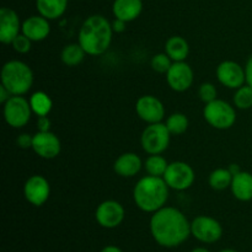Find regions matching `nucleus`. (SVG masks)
Segmentation results:
<instances>
[{
  "mask_svg": "<svg viewBox=\"0 0 252 252\" xmlns=\"http://www.w3.org/2000/svg\"><path fill=\"white\" fill-rule=\"evenodd\" d=\"M203 117L211 127L216 129H229L236 122L235 108L224 100L212 101L206 103L203 108Z\"/></svg>",
  "mask_w": 252,
  "mask_h": 252,
  "instance_id": "obj_5",
  "label": "nucleus"
},
{
  "mask_svg": "<svg viewBox=\"0 0 252 252\" xmlns=\"http://www.w3.org/2000/svg\"><path fill=\"white\" fill-rule=\"evenodd\" d=\"M30 105H31L32 112L36 116H48L53 107L52 98L43 91H36L30 97Z\"/></svg>",
  "mask_w": 252,
  "mask_h": 252,
  "instance_id": "obj_23",
  "label": "nucleus"
},
{
  "mask_svg": "<svg viewBox=\"0 0 252 252\" xmlns=\"http://www.w3.org/2000/svg\"><path fill=\"white\" fill-rule=\"evenodd\" d=\"M37 128L38 132H49L51 129V120L47 116H41L37 120Z\"/></svg>",
  "mask_w": 252,
  "mask_h": 252,
  "instance_id": "obj_33",
  "label": "nucleus"
},
{
  "mask_svg": "<svg viewBox=\"0 0 252 252\" xmlns=\"http://www.w3.org/2000/svg\"><path fill=\"white\" fill-rule=\"evenodd\" d=\"M1 85L14 96H22L33 85V71L22 61H9L1 68Z\"/></svg>",
  "mask_w": 252,
  "mask_h": 252,
  "instance_id": "obj_4",
  "label": "nucleus"
},
{
  "mask_svg": "<svg viewBox=\"0 0 252 252\" xmlns=\"http://www.w3.org/2000/svg\"><path fill=\"white\" fill-rule=\"evenodd\" d=\"M166 81L174 91L184 93L193 84V70L186 62H174L166 73Z\"/></svg>",
  "mask_w": 252,
  "mask_h": 252,
  "instance_id": "obj_14",
  "label": "nucleus"
},
{
  "mask_svg": "<svg viewBox=\"0 0 252 252\" xmlns=\"http://www.w3.org/2000/svg\"><path fill=\"white\" fill-rule=\"evenodd\" d=\"M231 193L238 201L249 202L252 199V175L250 172L240 171L234 175L231 181Z\"/></svg>",
  "mask_w": 252,
  "mask_h": 252,
  "instance_id": "obj_20",
  "label": "nucleus"
},
{
  "mask_svg": "<svg viewBox=\"0 0 252 252\" xmlns=\"http://www.w3.org/2000/svg\"><path fill=\"white\" fill-rule=\"evenodd\" d=\"M112 37V24L102 15H93L81 25L78 43L89 56H101L110 48Z\"/></svg>",
  "mask_w": 252,
  "mask_h": 252,
  "instance_id": "obj_2",
  "label": "nucleus"
},
{
  "mask_svg": "<svg viewBox=\"0 0 252 252\" xmlns=\"http://www.w3.org/2000/svg\"><path fill=\"white\" fill-rule=\"evenodd\" d=\"M191 252H209V251L204 248H196V249H193Z\"/></svg>",
  "mask_w": 252,
  "mask_h": 252,
  "instance_id": "obj_39",
  "label": "nucleus"
},
{
  "mask_svg": "<svg viewBox=\"0 0 252 252\" xmlns=\"http://www.w3.org/2000/svg\"><path fill=\"white\" fill-rule=\"evenodd\" d=\"M100 252H123V251L121 250L120 248H117V246L110 245V246H106V248H103Z\"/></svg>",
  "mask_w": 252,
  "mask_h": 252,
  "instance_id": "obj_37",
  "label": "nucleus"
},
{
  "mask_svg": "<svg viewBox=\"0 0 252 252\" xmlns=\"http://www.w3.org/2000/svg\"><path fill=\"white\" fill-rule=\"evenodd\" d=\"M165 53L172 59V62H185L189 57V42L181 36H172L165 43Z\"/></svg>",
  "mask_w": 252,
  "mask_h": 252,
  "instance_id": "obj_22",
  "label": "nucleus"
},
{
  "mask_svg": "<svg viewBox=\"0 0 252 252\" xmlns=\"http://www.w3.org/2000/svg\"><path fill=\"white\" fill-rule=\"evenodd\" d=\"M220 252H236L235 250H230V249H228V250H223V251H220Z\"/></svg>",
  "mask_w": 252,
  "mask_h": 252,
  "instance_id": "obj_40",
  "label": "nucleus"
},
{
  "mask_svg": "<svg viewBox=\"0 0 252 252\" xmlns=\"http://www.w3.org/2000/svg\"><path fill=\"white\" fill-rule=\"evenodd\" d=\"M191 234L206 244H213L223 235V228L217 219L207 216H199L191 223Z\"/></svg>",
  "mask_w": 252,
  "mask_h": 252,
  "instance_id": "obj_9",
  "label": "nucleus"
},
{
  "mask_svg": "<svg viewBox=\"0 0 252 252\" xmlns=\"http://www.w3.org/2000/svg\"><path fill=\"white\" fill-rule=\"evenodd\" d=\"M51 194V186L46 177L41 175H33L24 185V196L30 204L41 207L48 201Z\"/></svg>",
  "mask_w": 252,
  "mask_h": 252,
  "instance_id": "obj_12",
  "label": "nucleus"
},
{
  "mask_svg": "<svg viewBox=\"0 0 252 252\" xmlns=\"http://www.w3.org/2000/svg\"><path fill=\"white\" fill-rule=\"evenodd\" d=\"M228 169H229V171L231 172V175H233V176H234V175L239 174V172L241 171L240 167H239V165H238V164H231L230 166L228 167Z\"/></svg>",
  "mask_w": 252,
  "mask_h": 252,
  "instance_id": "obj_38",
  "label": "nucleus"
},
{
  "mask_svg": "<svg viewBox=\"0 0 252 252\" xmlns=\"http://www.w3.org/2000/svg\"><path fill=\"white\" fill-rule=\"evenodd\" d=\"M22 24L15 10L10 7L0 9V41L4 44H11L20 34Z\"/></svg>",
  "mask_w": 252,
  "mask_h": 252,
  "instance_id": "obj_16",
  "label": "nucleus"
},
{
  "mask_svg": "<svg viewBox=\"0 0 252 252\" xmlns=\"http://www.w3.org/2000/svg\"><path fill=\"white\" fill-rule=\"evenodd\" d=\"M11 96H14V95H12V94L10 93V91L7 90L4 85H0V102L5 103L10 97H11Z\"/></svg>",
  "mask_w": 252,
  "mask_h": 252,
  "instance_id": "obj_36",
  "label": "nucleus"
},
{
  "mask_svg": "<svg viewBox=\"0 0 252 252\" xmlns=\"http://www.w3.org/2000/svg\"><path fill=\"white\" fill-rule=\"evenodd\" d=\"M234 105L239 110H249L252 107V86L243 85L236 89L234 95Z\"/></svg>",
  "mask_w": 252,
  "mask_h": 252,
  "instance_id": "obj_28",
  "label": "nucleus"
},
{
  "mask_svg": "<svg viewBox=\"0 0 252 252\" xmlns=\"http://www.w3.org/2000/svg\"><path fill=\"white\" fill-rule=\"evenodd\" d=\"M171 133L165 123H153L143 130L140 143L144 152L149 155L162 154L169 148Z\"/></svg>",
  "mask_w": 252,
  "mask_h": 252,
  "instance_id": "obj_6",
  "label": "nucleus"
},
{
  "mask_svg": "<svg viewBox=\"0 0 252 252\" xmlns=\"http://www.w3.org/2000/svg\"><path fill=\"white\" fill-rule=\"evenodd\" d=\"M32 150L42 159H54L61 154V140L51 130L49 132H37L36 134H33Z\"/></svg>",
  "mask_w": 252,
  "mask_h": 252,
  "instance_id": "obj_15",
  "label": "nucleus"
},
{
  "mask_svg": "<svg viewBox=\"0 0 252 252\" xmlns=\"http://www.w3.org/2000/svg\"><path fill=\"white\" fill-rule=\"evenodd\" d=\"M245 74H246V84L252 86V56L249 58L248 63H246Z\"/></svg>",
  "mask_w": 252,
  "mask_h": 252,
  "instance_id": "obj_34",
  "label": "nucleus"
},
{
  "mask_svg": "<svg viewBox=\"0 0 252 252\" xmlns=\"http://www.w3.org/2000/svg\"><path fill=\"white\" fill-rule=\"evenodd\" d=\"M32 142H33V135H30L27 133H22L17 137L16 144L19 145L21 149H29L32 148Z\"/></svg>",
  "mask_w": 252,
  "mask_h": 252,
  "instance_id": "obj_32",
  "label": "nucleus"
},
{
  "mask_svg": "<svg viewBox=\"0 0 252 252\" xmlns=\"http://www.w3.org/2000/svg\"><path fill=\"white\" fill-rule=\"evenodd\" d=\"M36 7L39 15L48 20L62 17L68 7V0H36Z\"/></svg>",
  "mask_w": 252,
  "mask_h": 252,
  "instance_id": "obj_21",
  "label": "nucleus"
},
{
  "mask_svg": "<svg viewBox=\"0 0 252 252\" xmlns=\"http://www.w3.org/2000/svg\"><path fill=\"white\" fill-rule=\"evenodd\" d=\"M172 59L166 53H158L150 61L153 70L160 74H166L172 65Z\"/></svg>",
  "mask_w": 252,
  "mask_h": 252,
  "instance_id": "obj_29",
  "label": "nucleus"
},
{
  "mask_svg": "<svg viewBox=\"0 0 252 252\" xmlns=\"http://www.w3.org/2000/svg\"><path fill=\"white\" fill-rule=\"evenodd\" d=\"M194 177L196 175L191 165L184 161H174L169 164L162 179L170 189L175 191H185L193 185Z\"/></svg>",
  "mask_w": 252,
  "mask_h": 252,
  "instance_id": "obj_8",
  "label": "nucleus"
},
{
  "mask_svg": "<svg viewBox=\"0 0 252 252\" xmlns=\"http://www.w3.org/2000/svg\"><path fill=\"white\" fill-rule=\"evenodd\" d=\"M169 189L162 177H143L133 189V199L140 211L145 213H155L165 207L169 199Z\"/></svg>",
  "mask_w": 252,
  "mask_h": 252,
  "instance_id": "obj_3",
  "label": "nucleus"
},
{
  "mask_svg": "<svg viewBox=\"0 0 252 252\" xmlns=\"http://www.w3.org/2000/svg\"><path fill=\"white\" fill-rule=\"evenodd\" d=\"M11 46H12V48L17 52V53L25 54V53H27V52H30V49H31L32 41L29 38V37L25 36L24 33H20L19 36H17L16 38L12 41Z\"/></svg>",
  "mask_w": 252,
  "mask_h": 252,
  "instance_id": "obj_31",
  "label": "nucleus"
},
{
  "mask_svg": "<svg viewBox=\"0 0 252 252\" xmlns=\"http://www.w3.org/2000/svg\"><path fill=\"white\" fill-rule=\"evenodd\" d=\"M150 233L160 246L176 248L191 235V223L180 209L165 206L153 213Z\"/></svg>",
  "mask_w": 252,
  "mask_h": 252,
  "instance_id": "obj_1",
  "label": "nucleus"
},
{
  "mask_svg": "<svg viewBox=\"0 0 252 252\" xmlns=\"http://www.w3.org/2000/svg\"><path fill=\"white\" fill-rule=\"evenodd\" d=\"M30 101L24 96H11L4 103L5 122L12 128H22L30 122L32 116Z\"/></svg>",
  "mask_w": 252,
  "mask_h": 252,
  "instance_id": "obj_7",
  "label": "nucleus"
},
{
  "mask_svg": "<svg viewBox=\"0 0 252 252\" xmlns=\"http://www.w3.org/2000/svg\"><path fill=\"white\" fill-rule=\"evenodd\" d=\"M135 112L138 117L148 125L159 123L164 120L165 107L164 103L153 95H144L138 98L135 103Z\"/></svg>",
  "mask_w": 252,
  "mask_h": 252,
  "instance_id": "obj_11",
  "label": "nucleus"
},
{
  "mask_svg": "<svg viewBox=\"0 0 252 252\" xmlns=\"http://www.w3.org/2000/svg\"><path fill=\"white\" fill-rule=\"evenodd\" d=\"M142 166V159L135 153H125L116 159L113 170L121 177H134Z\"/></svg>",
  "mask_w": 252,
  "mask_h": 252,
  "instance_id": "obj_18",
  "label": "nucleus"
},
{
  "mask_svg": "<svg viewBox=\"0 0 252 252\" xmlns=\"http://www.w3.org/2000/svg\"><path fill=\"white\" fill-rule=\"evenodd\" d=\"M126 24H127V22L123 21V20L116 19L115 21L112 22L113 32H118V33H121V32L125 31V30H126Z\"/></svg>",
  "mask_w": 252,
  "mask_h": 252,
  "instance_id": "obj_35",
  "label": "nucleus"
},
{
  "mask_svg": "<svg viewBox=\"0 0 252 252\" xmlns=\"http://www.w3.org/2000/svg\"><path fill=\"white\" fill-rule=\"evenodd\" d=\"M198 95L204 103H209L218 98L217 97V96H218V91H217V88L214 84L203 83L199 86Z\"/></svg>",
  "mask_w": 252,
  "mask_h": 252,
  "instance_id": "obj_30",
  "label": "nucleus"
},
{
  "mask_svg": "<svg viewBox=\"0 0 252 252\" xmlns=\"http://www.w3.org/2000/svg\"><path fill=\"white\" fill-rule=\"evenodd\" d=\"M21 33L29 37L32 42H41L46 39L51 33V25L49 20L42 15L30 16L22 22Z\"/></svg>",
  "mask_w": 252,
  "mask_h": 252,
  "instance_id": "obj_17",
  "label": "nucleus"
},
{
  "mask_svg": "<svg viewBox=\"0 0 252 252\" xmlns=\"http://www.w3.org/2000/svg\"><path fill=\"white\" fill-rule=\"evenodd\" d=\"M125 208L122 204L113 199H107L98 204L95 212V218L98 225L106 229H113L121 225L125 219Z\"/></svg>",
  "mask_w": 252,
  "mask_h": 252,
  "instance_id": "obj_10",
  "label": "nucleus"
},
{
  "mask_svg": "<svg viewBox=\"0 0 252 252\" xmlns=\"http://www.w3.org/2000/svg\"><path fill=\"white\" fill-rule=\"evenodd\" d=\"M86 52L79 43L66 44L61 53V59L65 65L76 66L84 61Z\"/></svg>",
  "mask_w": 252,
  "mask_h": 252,
  "instance_id": "obj_24",
  "label": "nucleus"
},
{
  "mask_svg": "<svg viewBox=\"0 0 252 252\" xmlns=\"http://www.w3.org/2000/svg\"><path fill=\"white\" fill-rule=\"evenodd\" d=\"M218 81L228 89H239L246 83L245 69L234 61H224L217 68Z\"/></svg>",
  "mask_w": 252,
  "mask_h": 252,
  "instance_id": "obj_13",
  "label": "nucleus"
},
{
  "mask_svg": "<svg viewBox=\"0 0 252 252\" xmlns=\"http://www.w3.org/2000/svg\"><path fill=\"white\" fill-rule=\"evenodd\" d=\"M112 11L116 19L126 22L134 21L143 11L142 0H115Z\"/></svg>",
  "mask_w": 252,
  "mask_h": 252,
  "instance_id": "obj_19",
  "label": "nucleus"
},
{
  "mask_svg": "<svg viewBox=\"0 0 252 252\" xmlns=\"http://www.w3.org/2000/svg\"><path fill=\"white\" fill-rule=\"evenodd\" d=\"M189 118L184 113H172L169 116V118L166 120V127L169 129V132L171 133V135H181L189 128Z\"/></svg>",
  "mask_w": 252,
  "mask_h": 252,
  "instance_id": "obj_27",
  "label": "nucleus"
},
{
  "mask_svg": "<svg viewBox=\"0 0 252 252\" xmlns=\"http://www.w3.org/2000/svg\"><path fill=\"white\" fill-rule=\"evenodd\" d=\"M231 181H233V175L229 171V169H216L214 171L211 172L208 177V184L216 191H223L228 187L231 186Z\"/></svg>",
  "mask_w": 252,
  "mask_h": 252,
  "instance_id": "obj_25",
  "label": "nucleus"
},
{
  "mask_svg": "<svg viewBox=\"0 0 252 252\" xmlns=\"http://www.w3.org/2000/svg\"><path fill=\"white\" fill-rule=\"evenodd\" d=\"M167 166H169V162L166 161L164 157L161 155H150L148 157V159L145 160L144 167L145 171L148 172V175L150 176H157V177H162L164 176L165 171H166Z\"/></svg>",
  "mask_w": 252,
  "mask_h": 252,
  "instance_id": "obj_26",
  "label": "nucleus"
}]
</instances>
